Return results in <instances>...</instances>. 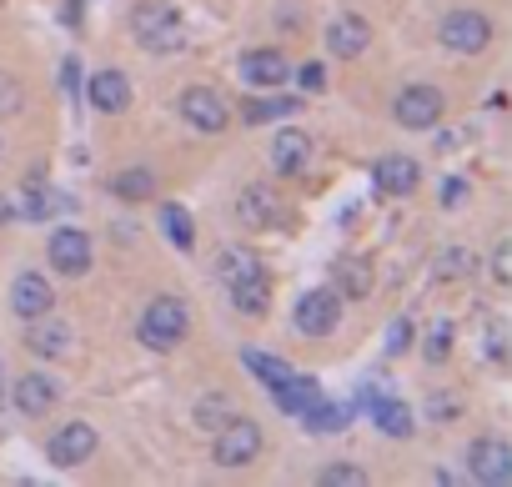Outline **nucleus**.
I'll return each instance as SVG.
<instances>
[{"instance_id": "obj_34", "label": "nucleus", "mask_w": 512, "mask_h": 487, "mask_svg": "<svg viewBox=\"0 0 512 487\" xmlns=\"http://www.w3.org/2000/svg\"><path fill=\"white\" fill-rule=\"evenodd\" d=\"M21 111V86L11 76H0V116H16Z\"/></svg>"}, {"instance_id": "obj_8", "label": "nucleus", "mask_w": 512, "mask_h": 487, "mask_svg": "<svg viewBox=\"0 0 512 487\" xmlns=\"http://www.w3.org/2000/svg\"><path fill=\"white\" fill-rule=\"evenodd\" d=\"M392 116L407 126V131H432L442 121V91L437 86H407L397 101H392Z\"/></svg>"}, {"instance_id": "obj_13", "label": "nucleus", "mask_w": 512, "mask_h": 487, "mask_svg": "<svg viewBox=\"0 0 512 487\" xmlns=\"http://www.w3.org/2000/svg\"><path fill=\"white\" fill-rule=\"evenodd\" d=\"M11 307H16L21 322H36V317H46L56 307V292H51V282L41 272H21L16 287H11Z\"/></svg>"}, {"instance_id": "obj_14", "label": "nucleus", "mask_w": 512, "mask_h": 487, "mask_svg": "<svg viewBox=\"0 0 512 487\" xmlns=\"http://www.w3.org/2000/svg\"><path fill=\"white\" fill-rule=\"evenodd\" d=\"M86 101H91L96 111H106V116H121V111L131 106V81H126L121 71H96L91 86H86Z\"/></svg>"}, {"instance_id": "obj_27", "label": "nucleus", "mask_w": 512, "mask_h": 487, "mask_svg": "<svg viewBox=\"0 0 512 487\" xmlns=\"http://www.w3.org/2000/svg\"><path fill=\"white\" fill-rule=\"evenodd\" d=\"M302 111V101L297 96H272V101H246V121L251 126H267V121H282V116H297Z\"/></svg>"}, {"instance_id": "obj_10", "label": "nucleus", "mask_w": 512, "mask_h": 487, "mask_svg": "<svg viewBox=\"0 0 512 487\" xmlns=\"http://www.w3.org/2000/svg\"><path fill=\"white\" fill-rule=\"evenodd\" d=\"M46 457H51L56 467H81V462H91V457H96V427H91V422H66V427L46 442Z\"/></svg>"}, {"instance_id": "obj_40", "label": "nucleus", "mask_w": 512, "mask_h": 487, "mask_svg": "<svg viewBox=\"0 0 512 487\" xmlns=\"http://www.w3.org/2000/svg\"><path fill=\"white\" fill-rule=\"evenodd\" d=\"M432 417H457V402L452 397H432Z\"/></svg>"}, {"instance_id": "obj_26", "label": "nucleus", "mask_w": 512, "mask_h": 487, "mask_svg": "<svg viewBox=\"0 0 512 487\" xmlns=\"http://www.w3.org/2000/svg\"><path fill=\"white\" fill-rule=\"evenodd\" d=\"M161 231L171 236V247L176 252H191L196 247V226H191V216H186V206H161Z\"/></svg>"}, {"instance_id": "obj_42", "label": "nucleus", "mask_w": 512, "mask_h": 487, "mask_svg": "<svg viewBox=\"0 0 512 487\" xmlns=\"http://www.w3.org/2000/svg\"><path fill=\"white\" fill-rule=\"evenodd\" d=\"M0 402H6V382H0Z\"/></svg>"}, {"instance_id": "obj_38", "label": "nucleus", "mask_w": 512, "mask_h": 487, "mask_svg": "<svg viewBox=\"0 0 512 487\" xmlns=\"http://www.w3.org/2000/svg\"><path fill=\"white\" fill-rule=\"evenodd\" d=\"M61 86H66V96H76V91H81V61H76V56L61 66Z\"/></svg>"}, {"instance_id": "obj_17", "label": "nucleus", "mask_w": 512, "mask_h": 487, "mask_svg": "<svg viewBox=\"0 0 512 487\" xmlns=\"http://www.w3.org/2000/svg\"><path fill=\"white\" fill-rule=\"evenodd\" d=\"M367 46H372V26H367L362 16H342V21H332V31H327V51H332V56L352 61V56H362Z\"/></svg>"}, {"instance_id": "obj_28", "label": "nucleus", "mask_w": 512, "mask_h": 487, "mask_svg": "<svg viewBox=\"0 0 512 487\" xmlns=\"http://www.w3.org/2000/svg\"><path fill=\"white\" fill-rule=\"evenodd\" d=\"M111 191H116L121 201H146V196L156 191V176H151L146 166H131V171H121V176L111 181Z\"/></svg>"}, {"instance_id": "obj_22", "label": "nucleus", "mask_w": 512, "mask_h": 487, "mask_svg": "<svg viewBox=\"0 0 512 487\" xmlns=\"http://www.w3.org/2000/svg\"><path fill=\"white\" fill-rule=\"evenodd\" d=\"M352 412H357V402H312L307 412H302V427L307 432H342L347 422H352Z\"/></svg>"}, {"instance_id": "obj_4", "label": "nucleus", "mask_w": 512, "mask_h": 487, "mask_svg": "<svg viewBox=\"0 0 512 487\" xmlns=\"http://www.w3.org/2000/svg\"><path fill=\"white\" fill-rule=\"evenodd\" d=\"M216 467H246L262 457V427L246 422V417H226L216 427V447H211Z\"/></svg>"}, {"instance_id": "obj_18", "label": "nucleus", "mask_w": 512, "mask_h": 487, "mask_svg": "<svg viewBox=\"0 0 512 487\" xmlns=\"http://www.w3.org/2000/svg\"><path fill=\"white\" fill-rule=\"evenodd\" d=\"M56 397H61V387H56V377H46V372H26V377L16 382V407H21L26 417L51 412Z\"/></svg>"}, {"instance_id": "obj_33", "label": "nucleus", "mask_w": 512, "mask_h": 487, "mask_svg": "<svg viewBox=\"0 0 512 487\" xmlns=\"http://www.w3.org/2000/svg\"><path fill=\"white\" fill-rule=\"evenodd\" d=\"M407 347H412V322H407V317H397V322L387 327V352H392V357H402Z\"/></svg>"}, {"instance_id": "obj_12", "label": "nucleus", "mask_w": 512, "mask_h": 487, "mask_svg": "<svg viewBox=\"0 0 512 487\" xmlns=\"http://www.w3.org/2000/svg\"><path fill=\"white\" fill-rule=\"evenodd\" d=\"M372 181H377V191H387V196H412V191L422 186V166H417L412 156L392 151V156H377Z\"/></svg>"}, {"instance_id": "obj_3", "label": "nucleus", "mask_w": 512, "mask_h": 487, "mask_svg": "<svg viewBox=\"0 0 512 487\" xmlns=\"http://www.w3.org/2000/svg\"><path fill=\"white\" fill-rule=\"evenodd\" d=\"M131 31L146 51H181L186 46V21L176 6H166V0H156V6H136L131 16Z\"/></svg>"}, {"instance_id": "obj_36", "label": "nucleus", "mask_w": 512, "mask_h": 487, "mask_svg": "<svg viewBox=\"0 0 512 487\" xmlns=\"http://www.w3.org/2000/svg\"><path fill=\"white\" fill-rule=\"evenodd\" d=\"M297 81H302V86H307V91H322V86H327V71H322V66H317V61H307V66H302V71H297Z\"/></svg>"}, {"instance_id": "obj_24", "label": "nucleus", "mask_w": 512, "mask_h": 487, "mask_svg": "<svg viewBox=\"0 0 512 487\" xmlns=\"http://www.w3.org/2000/svg\"><path fill=\"white\" fill-rule=\"evenodd\" d=\"M332 277H337V292L352 297V302H362V297L372 292V272H367L362 257H342V262L332 267Z\"/></svg>"}, {"instance_id": "obj_15", "label": "nucleus", "mask_w": 512, "mask_h": 487, "mask_svg": "<svg viewBox=\"0 0 512 487\" xmlns=\"http://www.w3.org/2000/svg\"><path fill=\"white\" fill-rule=\"evenodd\" d=\"M236 216H241L246 226L262 231V226H272V221L282 216V201H277V191H272V186L256 181V186H246V191L236 196Z\"/></svg>"}, {"instance_id": "obj_29", "label": "nucleus", "mask_w": 512, "mask_h": 487, "mask_svg": "<svg viewBox=\"0 0 512 487\" xmlns=\"http://www.w3.org/2000/svg\"><path fill=\"white\" fill-rule=\"evenodd\" d=\"M241 362H246V372H256V377H262L267 387H282V382L292 377V367H287L282 357H267V352H246Z\"/></svg>"}, {"instance_id": "obj_2", "label": "nucleus", "mask_w": 512, "mask_h": 487, "mask_svg": "<svg viewBox=\"0 0 512 487\" xmlns=\"http://www.w3.org/2000/svg\"><path fill=\"white\" fill-rule=\"evenodd\" d=\"M191 332V312L181 297H156L146 312H141V342L151 352H176Z\"/></svg>"}, {"instance_id": "obj_31", "label": "nucleus", "mask_w": 512, "mask_h": 487, "mask_svg": "<svg viewBox=\"0 0 512 487\" xmlns=\"http://www.w3.org/2000/svg\"><path fill=\"white\" fill-rule=\"evenodd\" d=\"M422 357H427V362H447V357H452V327H447V322L432 327V337L422 342Z\"/></svg>"}, {"instance_id": "obj_19", "label": "nucleus", "mask_w": 512, "mask_h": 487, "mask_svg": "<svg viewBox=\"0 0 512 487\" xmlns=\"http://www.w3.org/2000/svg\"><path fill=\"white\" fill-rule=\"evenodd\" d=\"M292 76V66L277 56V51H246L241 56V81H251V86H262V91H272V86H282Z\"/></svg>"}, {"instance_id": "obj_21", "label": "nucleus", "mask_w": 512, "mask_h": 487, "mask_svg": "<svg viewBox=\"0 0 512 487\" xmlns=\"http://www.w3.org/2000/svg\"><path fill=\"white\" fill-rule=\"evenodd\" d=\"M61 211H71L66 191H51L46 181H26V221H51Z\"/></svg>"}, {"instance_id": "obj_5", "label": "nucleus", "mask_w": 512, "mask_h": 487, "mask_svg": "<svg viewBox=\"0 0 512 487\" xmlns=\"http://www.w3.org/2000/svg\"><path fill=\"white\" fill-rule=\"evenodd\" d=\"M437 36H442L447 51L477 56V51H487V41H492V21H487L482 11H452V16H442Z\"/></svg>"}, {"instance_id": "obj_20", "label": "nucleus", "mask_w": 512, "mask_h": 487, "mask_svg": "<svg viewBox=\"0 0 512 487\" xmlns=\"http://www.w3.org/2000/svg\"><path fill=\"white\" fill-rule=\"evenodd\" d=\"M26 347L36 352V357H46V362H56V357H66L71 352V327H61V322H31V337H26Z\"/></svg>"}, {"instance_id": "obj_32", "label": "nucleus", "mask_w": 512, "mask_h": 487, "mask_svg": "<svg viewBox=\"0 0 512 487\" xmlns=\"http://www.w3.org/2000/svg\"><path fill=\"white\" fill-rule=\"evenodd\" d=\"M322 482L327 487H357V482H367V472L352 467V462H337V467H322Z\"/></svg>"}, {"instance_id": "obj_6", "label": "nucleus", "mask_w": 512, "mask_h": 487, "mask_svg": "<svg viewBox=\"0 0 512 487\" xmlns=\"http://www.w3.org/2000/svg\"><path fill=\"white\" fill-rule=\"evenodd\" d=\"M337 317H342V292L337 287H317L297 302V332L302 337H327L337 332Z\"/></svg>"}, {"instance_id": "obj_37", "label": "nucleus", "mask_w": 512, "mask_h": 487, "mask_svg": "<svg viewBox=\"0 0 512 487\" xmlns=\"http://www.w3.org/2000/svg\"><path fill=\"white\" fill-rule=\"evenodd\" d=\"M492 277H497V282H507V277H512V247H507V241H502L497 257H492Z\"/></svg>"}, {"instance_id": "obj_11", "label": "nucleus", "mask_w": 512, "mask_h": 487, "mask_svg": "<svg viewBox=\"0 0 512 487\" xmlns=\"http://www.w3.org/2000/svg\"><path fill=\"white\" fill-rule=\"evenodd\" d=\"M181 116H186V126H196V131H226V101L211 91V86H186L181 91Z\"/></svg>"}, {"instance_id": "obj_23", "label": "nucleus", "mask_w": 512, "mask_h": 487, "mask_svg": "<svg viewBox=\"0 0 512 487\" xmlns=\"http://www.w3.org/2000/svg\"><path fill=\"white\" fill-rule=\"evenodd\" d=\"M272 392H277V402H282V412H297V417H302V412H307V407H312V402L322 397V387H317V377H302V372H292V377H287L282 387H272Z\"/></svg>"}, {"instance_id": "obj_41", "label": "nucleus", "mask_w": 512, "mask_h": 487, "mask_svg": "<svg viewBox=\"0 0 512 487\" xmlns=\"http://www.w3.org/2000/svg\"><path fill=\"white\" fill-rule=\"evenodd\" d=\"M6 221H16V211H11V201H6V196H0V226H6Z\"/></svg>"}, {"instance_id": "obj_7", "label": "nucleus", "mask_w": 512, "mask_h": 487, "mask_svg": "<svg viewBox=\"0 0 512 487\" xmlns=\"http://www.w3.org/2000/svg\"><path fill=\"white\" fill-rule=\"evenodd\" d=\"M467 472H472L477 482H487V487L512 482V447H507L502 437H477V442L467 447Z\"/></svg>"}, {"instance_id": "obj_16", "label": "nucleus", "mask_w": 512, "mask_h": 487, "mask_svg": "<svg viewBox=\"0 0 512 487\" xmlns=\"http://www.w3.org/2000/svg\"><path fill=\"white\" fill-rule=\"evenodd\" d=\"M307 161H312V136L307 131H277L272 136V166H277V176H297V171H307Z\"/></svg>"}, {"instance_id": "obj_25", "label": "nucleus", "mask_w": 512, "mask_h": 487, "mask_svg": "<svg viewBox=\"0 0 512 487\" xmlns=\"http://www.w3.org/2000/svg\"><path fill=\"white\" fill-rule=\"evenodd\" d=\"M372 417H377V427L387 432V437H412V407L407 402H397V397H377L372 402Z\"/></svg>"}, {"instance_id": "obj_35", "label": "nucleus", "mask_w": 512, "mask_h": 487, "mask_svg": "<svg viewBox=\"0 0 512 487\" xmlns=\"http://www.w3.org/2000/svg\"><path fill=\"white\" fill-rule=\"evenodd\" d=\"M487 357H492V362L507 357V327H502V322H492V332H487Z\"/></svg>"}, {"instance_id": "obj_39", "label": "nucleus", "mask_w": 512, "mask_h": 487, "mask_svg": "<svg viewBox=\"0 0 512 487\" xmlns=\"http://www.w3.org/2000/svg\"><path fill=\"white\" fill-rule=\"evenodd\" d=\"M467 196V181L462 176H447V186H442V206H457Z\"/></svg>"}, {"instance_id": "obj_9", "label": "nucleus", "mask_w": 512, "mask_h": 487, "mask_svg": "<svg viewBox=\"0 0 512 487\" xmlns=\"http://www.w3.org/2000/svg\"><path fill=\"white\" fill-rule=\"evenodd\" d=\"M46 257H51V267H56L61 277H86V272H91V236H86L81 226H61V231L51 236Z\"/></svg>"}, {"instance_id": "obj_30", "label": "nucleus", "mask_w": 512, "mask_h": 487, "mask_svg": "<svg viewBox=\"0 0 512 487\" xmlns=\"http://www.w3.org/2000/svg\"><path fill=\"white\" fill-rule=\"evenodd\" d=\"M472 272H477V257H472V252H462V247L442 252V262L432 267V277H437V282H457V277H472Z\"/></svg>"}, {"instance_id": "obj_1", "label": "nucleus", "mask_w": 512, "mask_h": 487, "mask_svg": "<svg viewBox=\"0 0 512 487\" xmlns=\"http://www.w3.org/2000/svg\"><path fill=\"white\" fill-rule=\"evenodd\" d=\"M216 277H221V287L231 292V307H236L241 317H262V312H267V302H272V277H267V267H262V257H256V252L226 247V252L216 257Z\"/></svg>"}]
</instances>
